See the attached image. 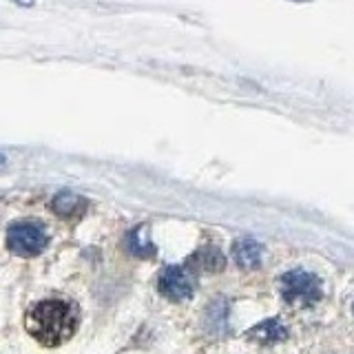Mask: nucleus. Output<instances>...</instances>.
<instances>
[{
	"label": "nucleus",
	"mask_w": 354,
	"mask_h": 354,
	"mask_svg": "<svg viewBox=\"0 0 354 354\" xmlns=\"http://www.w3.org/2000/svg\"><path fill=\"white\" fill-rule=\"evenodd\" d=\"M129 248H131V253H135L138 257H151L155 251L149 242V237L144 235V228H138V231H133L129 235Z\"/></svg>",
	"instance_id": "9"
},
{
	"label": "nucleus",
	"mask_w": 354,
	"mask_h": 354,
	"mask_svg": "<svg viewBox=\"0 0 354 354\" xmlns=\"http://www.w3.org/2000/svg\"><path fill=\"white\" fill-rule=\"evenodd\" d=\"M7 246L14 255L20 257H36L47 248V233L40 224L34 222H18L9 228Z\"/></svg>",
	"instance_id": "3"
},
{
	"label": "nucleus",
	"mask_w": 354,
	"mask_h": 354,
	"mask_svg": "<svg viewBox=\"0 0 354 354\" xmlns=\"http://www.w3.org/2000/svg\"><path fill=\"white\" fill-rule=\"evenodd\" d=\"M262 255H264V246L253 237H242L233 244V257L237 266L244 270L257 268L262 264Z\"/></svg>",
	"instance_id": "5"
},
{
	"label": "nucleus",
	"mask_w": 354,
	"mask_h": 354,
	"mask_svg": "<svg viewBox=\"0 0 354 354\" xmlns=\"http://www.w3.org/2000/svg\"><path fill=\"white\" fill-rule=\"evenodd\" d=\"M51 206H54V211L65 217V220H71V217H80L82 213L87 211V200L80 195H74V193H60L54 197V202H51Z\"/></svg>",
	"instance_id": "8"
},
{
	"label": "nucleus",
	"mask_w": 354,
	"mask_h": 354,
	"mask_svg": "<svg viewBox=\"0 0 354 354\" xmlns=\"http://www.w3.org/2000/svg\"><path fill=\"white\" fill-rule=\"evenodd\" d=\"M78 324L76 310L65 301H43L29 310L27 330L43 346H60L74 337Z\"/></svg>",
	"instance_id": "1"
},
{
	"label": "nucleus",
	"mask_w": 354,
	"mask_h": 354,
	"mask_svg": "<svg viewBox=\"0 0 354 354\" xmlns=\"http://www.w3.org/2000/svg\"><path fill=\"white\" fill-rule=\"evenodd\" d=\"M186 266L193 273H217L226 266V259L220 253V248H204V251H197L193 257H189Z\"/></svg>",
	"instance_id": "6"
},
{
	"label": "nucleus",
	"mask_w": 354,
	"mask_h": 354,
	"mask_svg": "<svg viewBox=\"0 0 354 354\" xmlns=\"http://www.w3.org/2000/svg\"><path fill=\"white\" fill-rule=\"evenodd\" d=\"M279 288H281V297H284V301L293 308L315 306L321 299V295H324V286H321L319 277L308 273V270H301V268L290 270V273L281 277Z\"/></svg>",
	"instance_id": "2"
},
{
	"label": "nucleus",
	"mask_w": 354,
	"mask_h": 354,
	"mask_svg": "<svg viewBox=\"0 0 354 354\" xmlns=\"http://www.w3.org/2000/svg\"><path fill=\"white\" fill-rule=\"evenodd\" d=\"M16 3H18V0H16ZM23 3H25V5H31V0H23Z\"/></svg>",
	"instance_id": "10"
},
{
	"label": "nucleus",
	"mask_w": 354,
	"mask_h": 354,
	"mask_svg": "<svg viewBox=\"0 0 354 354\" xmlns=\"http://www.w3.org/2000/svg\"><path fill=\"white\" fill-rule=\"evenodd\" d=\"M288 337V330L284 328L279 319H268L262 321L259 326H255L253 330H248V339H253L257 343H279Z\"/></svg>",
	"instance_id": "7"
},
{
	"label": "nucleus",
	"mask_w": 354,
	"mask_h": 354,
	"mask_svg": "<svg viewBox=\"0 0 354 354\" xmlns=\"http://www.w3.org/2000/svg\"><path fill=\"white\" fill-rule=\"evenodd\" d=\"M160 293L171 301H184L193 295L195 290V273L189 266H169L162 270L158 279Z\"/></svg>",
	"instance_id": "4"
}]
</instances>
